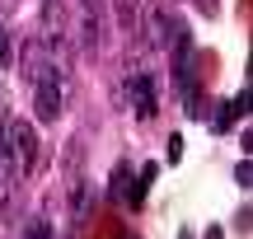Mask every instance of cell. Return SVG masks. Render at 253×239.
I'll use <instances>...</instances> for the list:
<instances>
[{
  "label": "cell",
  "instance_id": "3957f363",
  "mask_svg": "<svg viewBox=\"0 0 253 239\" xmlns=\"http://www.w3.org/2000/svg\"><path fill=\"white\" fill-rule=\"evenodd\" d=\"M150 33H155V42H160V47H173V42H178V38H188L192 28L183 24V19L173 14V9L155 5V9H150Z\"/></svg>",
  "mask_w": 253,
  "mask_h": 239
},
{
  "label": "cell",
  "instance_id": "9c48e42d",
  "mask_svg": "<svg viewBox=\"0 0 253 239\" xmlns=\"http://www.w3.org/2000/svg\"><path fill=\"white\" fill-rule=\"evenodd\" d=\"M9 52H14V38H9V33H5V28H0V66H5V61H9Z\"/></svg>",
  "mask_w": 253,
  "mask_h": 239
},
{
  "label": "cell",
  "instance_id": "5b68a950",
  "mask_svg": "<svg viewBox=\"0 0 253 239\" xmlns=\"http://www.w3.org/2000/svg\"><path fill=\"white\" fill-rule=\"evenodd\" d=\"M113 197L126 202V206H141L145 188H141V178L131 174V164H118V169H113Z\"/></svg>",
  "mask_w": 253,
  "mask_h": 239
},
{
  "label": "cell",
  "instance_id": "8fae6325",
  "mask_svg": "<svg viewBox=\"0 0 253 239\" xmlns=\"http://www.w3.org/2000/svg\"><path fill=\"white\" fill-rule=\"evenodd\" d=\"M84 14H99L103 19V0H84Z\"/></svg>",
  "mask_w": 253,
  "mask_h": 239
},
{
  "label": "cell",
  "instance_id": "8992f818",
  "mask_svg": "<svg viewBox=\"0 0 253 239\" xmlns=\"http://www.w3.org/2000/svg\"><path fill=\"white\" fill-rule=\"evenodd\" d=\"M94 211V188L89 183H75L71 188V225H84Z\"/></svg>",
  "mask_w": 253,
  "mask_h": 239
},
{
  "label": "cell",
  "instance_id": "ba28073f",
  "mask_svg": "<svg viewBox=\"0 0 253 239\" xmlns=\"http://www.w3.org/2000/svg\"><path fill=\"white\" fill-rule=\"evenodd\" d=\"M24 239H56V230H52V221H28Z\"/></svg>",
  "mask_w": 253,
  "mask_h": 239
},
{
  "label": "cell",
  "instance_id": "7c38bea8",
  "mask_svg": "<svg viewBox=\"0 0 253 239\" xmlns=\"http://www.w3.org/2000/svg\"><path fill=\"white\" fill-rule=\"evenodd\" d=\"M183 239H192V235H183Z\"/></svg>",
  "mask_w": 253,
  "mask_h": 239
},
{
  "label": "cell",
  "instance_id": "7a4b0ae2",
  "mask_svg": "<svg viewBox=\"0 0 253 239\" xmlns=\"http://www.w3.org/2000/svg\"><path fill=\"white\" fill-rule=\"evenodd\" d=\"M38 89H33V113H38V122H56L61 118V71H47V75H38Z\"/></svg>",
  "mask_w": 253,
  "mask_h": 239
},
{
  "label": "cell",
  "instance_id": "277c9868",
  "mask_svg": "<svg viewBox=\"0 0 253 239\" xmlns=\"http://www.w3.org/2000/svg\"><path fill=\"white\" fill-rule=\"evenodd\" d=\"M126 94H131V103H136L141 118H155V75L150 71H136L131 80H126Z\"/></svg>",
  "mask_w": 253,
  "mask_h": 239
},
{
  "label": "cell",
  "instance_id": "30bf717a",
  "mask_svg": "<svg viewBox=\"0 0 253 239\" xmlns=\"http://www.w3.org/2000/svg\"><path fill=\"white\" fill-rule=\"evenodd\" d=\"M235 178H239V188H249V178H253V169H249V159H244V164L235 169Z\"/></svg>",
  "mask_w": 253,
  "mask_h": 239
},
{
  "label": "cell",
  "instance_id": "6da1fadb",
  "mask_svg": "<svg viewBox=\"0 0 253 239\" xmlns=\"http://www.w3.org/2000/svg\"><path fill=\"white\" fill-rule=\"evenodd\" d=\"M5 136H9V159H14V174H19V178L33 174V164H38V136H33V127H28L24 118H9V122H5Z\"/></svg>",
  "mask_w": 253,
  "mask_h": 239
},
{
  "label": "cell",
  "instance_id": "52a82bcc",
  "mask_svg": "<svg viewBox=\"0 0 253 239\" xmlns=\"http://www.w3.org/2000/svg\"><path fill=\"white\" fill-rule=\"evenodd\" d=\"M113 9H118V24L126 28V33H136V19H141L136 9L141 5H136V0H113Z\"/></svg>",
  "mask_w": 253,
  "mask_h": 239
}]
</instances>
